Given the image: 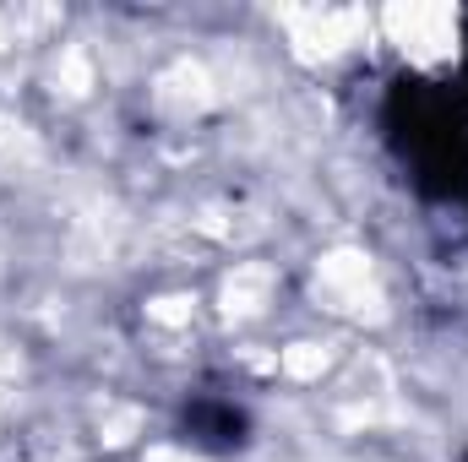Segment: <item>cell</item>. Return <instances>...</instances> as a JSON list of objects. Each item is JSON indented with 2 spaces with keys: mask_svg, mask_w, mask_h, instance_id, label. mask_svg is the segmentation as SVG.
<instances>
[{
  "mask_svg": "<svg viewBox=\"0 0 468 462\" xmlns=\"http://www.w3.org/2000/svg\"><path fill=\"white\" fill-rule=\"evenodd\" d=\"M392 136L431 185L468 191V82H403L392 93Z\"/></svg>",
  "mask_w": 468,
  "mask_h": 462,
  "instance_id": "6da1fadb",
  "label": "cell"
}]
</instances>
